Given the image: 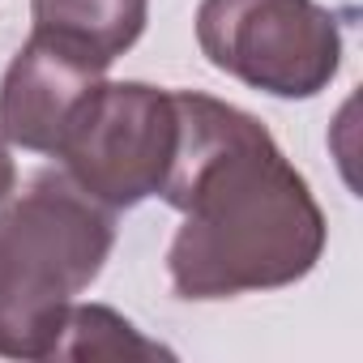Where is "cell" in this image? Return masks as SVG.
Instances as JSON below:
<instances>
[{
	"label": "cell",
	"mask_w": 363,
	"mask_h": 363,
	"mask_svg": "<svg viewBox=\"0 0 363 363\" xmlns=\"http://www.w3.org/2000/svg\"><path fill=\"white\" fill-rule=\"evenodd\" d=\"M179 141L162 201L184 214L167 269L184 299H227L299 282L325 248V214L303 175L248 111L175 90Z\"/></svg>",
	"instance_id": "6da1fadb"
},
{
	"label": "cell",
	"mask_w": 363,
	"mask_h": 363,
	"mask_svg": "<svg viewBox=\"0 0 363 363\" xmlns=\"http://www.w3.org/2000/svg\"><path fill=\"white\" fill-rule=\"evenodd\" d=\"M111 210L69 175H39L0 210V354L52 359L73 295L111 257Z\"/></svg>",
	"instance_id": "7a4b0ae2"
},
{
	"label": "cell",
	"mask_w": 363,
	"mask_h": 363,
	"mask_svg": "<svg viewBox=\"0 0 363 363\" xmlns=\"http://www.w3.org/2000/svg\"><path fill=\"white\" fill-rule=\"evenodd\" d=\"M175 99L145 82H99L73 111L56 158L82 193L107 210L141 206L162 193L175 158Z\"/></svg>",
	"instance_id": "3957f363"
},
{
	"label": "cell",
	"mask_w": 363,
	"mask_h": 363,
	"mask_svg": "<svg viewBox=\"0 0 363 363\" xmlns=\"http://www.w3.org/2000/svg\"><path fill=\"white\" fill-rule=\"evenodd\" d=\"M197 43L214 69L278 94L312 99L342 65V35L316 0H201Z\"/></svg>",
	"instance_id": "277c9868"
},
{
	"label": "cell",
	"mask_w": 363,
	"mask_h": 363,
	"mask_svg": "<svg viewBox=\"0 0 363 363\" xmlns=\"http://www.w3.org/2000/svg\"><path fill=\"white\" fill-rule=\"evenodd\" d=\"M103 65L73 48L30 35L0 82V133L22 150L56 154L73 111L103 82Z\"/></svg>",
	"instance_id": "5b68a950"
},
{
	"label": "cell",
	"mask_w": 363,
	"mask_h": 363,
	"mask_svg": "<svg viewBox=\"0 0 363 363\" xmlns=\"http://www.w3.org/2000/svg\"><path fill=\"white\" fill-rule=\"evenodd\" d=\"M30 13L35 35L56 39L103 69L145 30V0H30Z\"/></svg>",
	"instance_id": "8992f818"
},
{
	"label": "cell",
	"mask_w": 363,
	"mask_h": 363,
	"mask_svg": "<svg viewBox=\"0 0 363 363\" xmlns=\"http://www.w3.org/2000/svg\"><path fill=\"white\" fill-rule=\"evenodd\" d=\"M171 354L158 342L141 337L124 316H116L111 308H69L65 316V333L52 350V359H158Z\"/></svg>",
	"instance_id": "52a82bcc"
},
{
	"label": "cell",
	"mask_w": 363,
	"mask_h": 363,
	"mask_svg": "<svg viewBox=\"0 0 363 363\" xmlns=\"http://www.w3.org/2000/svg\"><path fill=\"white\" fill-rule=\"evenodd\" d=\"M18 184V167H13V154H9V137L0 133V201H5Z\"/></svg>",
	"instance_id": "ba28073f"
}]
</instances>
